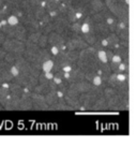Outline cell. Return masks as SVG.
Listing matches in <instances>:
<instances>
[{
  "instance_id": "1",
  "label": "cell",
  "mask_w": 137,
  "mask_h": 147,
  "mask_svg": "<svg viewBox=\"0 0 137 147\" xmlns=\"http://www.w3.org/2000/svg\"><path fill=\"white\" fill-rule=\"evenodd\" d=\"M99 56L95 49H88L83 51L79 55V59H78V68L85 73L86 78H94L95 72L99 71Z\"/></svg>"
},
{
  "instance_id": "2",
  "label": "cell",
  "mask_w": 137,
  "mask_h": 147,
  "mask_svg": "<svg viewBox=\"0 0 137 147\" xmlns=\"http://www.w3.org/2000/svg\"><path fill=\"white\" fill-rule=\"evenodd\" d=\"M110 12H113L116 16L125 24L129 23V11L128 4L122 0H106Z\"/></svg>"
},
{
  "instance_id": "3",
  "label": "cell",
  "mask_w": 137,
  "mask_h": 147,
  "mask_svg": "<svg viewBox=\"0 0 137 147\" xmlns=\"http://www.w3.org/2000/svg\"><path fill=\"white\" fill-rule=\"evenodd\" d=\"M32 104L34 110H47V102L45 100V97H43L41 94H31Z\"/></svg>"
},
{
  "instance_id": "4",
  "label": "cell",
  "mask_w": 137,
  "mask_h": 147,
  "mask_svg": "<svg viewBox=\"0 0 137 147\" xmlns=\"http://www.w3.org/2000/svg\"><path fill=\"white\" fill-rule=\"evenodd\" d=\"M54 61H52V59H47V60H45L42 65H41V68L43 70V72H52V69H54Z\"/></svg>"
},
{
  "instance_id": "5",
  "label": "cell",
  "mask_w": 137,
  "mask_h": 147,
  "mask_svg": "<svg viewBox=\"0 0 137 147\" xmlns=\"http://www.w3.org/2000/svg\"><path fill=\"white\" fill-rule=\"evenodd\" d=\"M7 23H8L10 26H16V25L19 24V17L14 15V14H11L10 16L7 18Z\"/></svg>"
},
{
  "instance_id": "6",
  "label": "cell",
  "mask_w": 137,
  "mask_h": 147,
  "mask_svg": "<svg viewBox=\"0 0 137 147\" xmlns=\"http://www.w3.org/2000/svg\"><path fill=\"white\" fill-rule=\"evenodd\" d=\"M97 56H99V59H100V61L101 62H107L108 61V59H107V54L105 51H99L97 52Z\"/></svg>"
},
{
  "instance_id": "7",
  "label": "cell",
  "mask_w": 137,
  "mask_h": 147,
  "mask_svg": "<svg viewBox=\"0 0 137 147\" xmlns=\"http://www.w3.org/2000/svg\"><path fill=\"white\" fill-rule=\"evenodd\" d=\"M102 81H103V78L100 75H94V78H92V83L94 86H101Z\"/></svg>"
},
{
  "instance_id": "8",
  "label": "cell",
  "mask_w": 137,
  "mask_h": 147,
  "mask_svg": "<svg viewBox=\"0 0 137 147\" xmlns=\"http://www.w3.org/2000/svg\"><path fill=\"white\" fill-rule=\"evenodd\" d=\"M81 31L83 32V34H86L90 31V25L88 23H84V24L81 26Z\"/></svg>"
},
{
  "instance_id": "9",
  "label": "cell",
  "mask_w": 137,
  "mask_h": 147,
  "mask_svg": "<svg viewBox=\"0 0 137 147\" xmlns=\"http://www.w3.org/2000/svg\"><path fill=\"white\" fill-rule=\"evenodd\" d=\"M7 51L2 47V49H0V60H2V59H4V57H5V55H7Z\"/></svg>"
},
{
  "instance_id": "10",
  "label": "cell",
  "mask_w": 137,
  "mask_h": 147,
  "mask_svg": "<svg viewBox=\"0 0 137 147\" xmlns=\"http://www.w3.org/2000/svg\"><path fill=\"white\" fill-rule=\"evenodd\" d=\"M1 1H2V0H0V2H1Z\"/></svg>"
}]
</instances>
